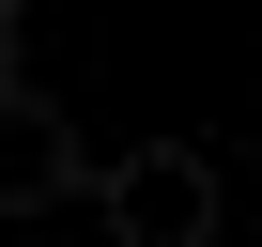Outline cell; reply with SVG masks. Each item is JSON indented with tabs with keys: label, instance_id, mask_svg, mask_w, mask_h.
Returning a JSON list of instances; mask_svg holds the SVG:
<instances>
[{
	"label": "cell",
	"instance_id": "2",
	"mask_svg": "<svg viewBox=\"0 0 262 247\" xmlns=\"http://www.w3.org/2000/svg\"><path fill=\"white\" fill-rule=\"evenodd\" d=\"M0 186H16V216L77 186V139H62V108H47L31 77H0Z\"/></svg>",
	"mask_w": 262,
	"mask_h": 247
},
{
	"label": "cell",
	"instance_id": "1",
	"mask_svg": "<svg viewBox=\"0 0 262 247\" xmlns=\"http://www.w3.org/2000/svg\"><path fill=\"white\" fill-rule=\"evenodd\" d=\"M93 216H108V247H216V155H185V139L108 155L93 170Z\"/></svg>",
	"mask_w": 262,
	"mask_h": 247
}]
</instances>
